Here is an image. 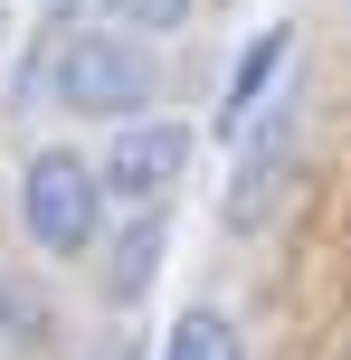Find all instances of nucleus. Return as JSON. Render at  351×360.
<instances>
[{
  "mask_svg": "<svg viewBox=\"0 0 351 360\" xmlns=\"http://www.w3.org/2000/svg\"><path fill=\"white\" fill-rule=\"evenodd\" d=\"M95 360H133V332H114V342H105V351H95Z\"/></svg>",
  "mask_w": 351,
  "mask_h": 360,
  "instance_id": "nucleus-10",
  "label": "nucleus"
},
{
  "mask_svg": "<svg viewBox=\"0 0 351 360\" xmlns=\"http://www.w3.org/2000/svg\"><path fill=\"white\" fill-rule=\"evenodd\" d=\"M181 171H190V124H124L114 152L95 162L114 209H162V199L181 190Z\"/></svg>",
  "mask_w": 351,
  "mask_h": 360,
  "instance_id": "nucleus-3",
  "label": "nucleus"
},
{
  "mask_svg": "<svg viewBox=\"0 0 351 360\" xmlns=\"http://www.w3.org/2000/svg\"><path fill=\"white\" fill-rule=\"evenodd\" d=\"M162 360H247V342H238L228 313H181L171 342H162Z\"/></svg>",
  "mask_w": 351,
  "mask_h": 360,
  "instance_id": "nucleus-7",
  "label": "nucleus"
},
{
  "mask_svg": "<svg viewBox=\"0 0 351 360\" xmlns=\"http://www.w3.org/2000/svg\"><path fill=\"white\" fill-rule=\"evenodd\" d=\"M95 218H105V180H95V162L38 152V162L19 171V228H29L38 256H86L95 247Z\"/></svg>",
  "mask_w": 351,
  "mask_h": 360,
  "instance_id": "nucleus-2",
  "label": "nucleus"
},
{
  "mask_svg": "<svg viewBox=\"0 0 351 360\" xmlns=\"http://www.w3.org/2000/svg\"><path fill=\"white\" fill-rule=\"evenodd\" d=\"M105 10V29H124V38H181L190 19H200V0H95Z\"/></svg>",
  "mask_w": 351,
  "mask_h": 360,
  "instance_id": "nucleus-8",
  "label": "nucleus"
},
{
  "mask_svg": "<svg viewBox=\"0 0 351 360\" xmlns=\"http://www.w3.org/2000/svg\"><path fill=\"white\" fill-rule=\"evenodd\" d=\"M285 76H295V29L276 19V29H257V38H247L238 76H228V95H219V133H228V143H238V133H247V124H257V114L285 95Z\"/></svg>",
  "mask_w": 351,
  "mask_h": 360,
  "instance_id": "nucleus-5",
  "label": "nucleus"
},
{
  "mask_svg": "<svg viewBox=\"0 0 351 360\" xmlns=\"http://www.w3.org/2000/svg\"><path fill=\"white\" fill-rule=\"evenodd\" d=\"M162 209H133V228H124V247H114L105 256V304H143V294H152V275H162Z\"/></svg>",
  "mask_w": 351,
  "mask_h": 360,
  "instance_id": "nucleus-6",
  "label": "nucleus"
},
{
  "mask_svg": "<svg viewBox=\"0 0 351 360\" xmlns=\"http://www.w3.org/2000/svg\"><path fill=\"white\" fill-rule=\"evenodd\" d=\"M285 180H295V105L276 95V124H247V162H238V180H228V199H219V218L238 237H257L266 218H276V199H285Z\"/></svg>",
  "mask_w": 351,
  "mask_h": 360,
  "instance_id": "nucleus-4",
  "label": "nucleus"
},
{
  "mask_svg": "<svg viewBox=\"0 0 351 360\" xmlns=\"http://www.w3.org/2000/svg\"><path fill=\"white\" fill-rule=\"evenodd\" d=\"M0 342H38V304L19 285H0Z\"/></svg>",
  "mask_w": 351,
  "mask_h": 360,
  "instance_id": "nucleus-9",
  "label": "nucleus"
},
{
  "mask_svg": "<svg viewBox=\"0 0 351 360\" xmlns=\"http://www.w3.org/2000/svg\"><path fill=\"white\" fill-rule=\"evenodd\" d=\"M48 86H57V105L86 114V124H143V105H152V57H143V38H124V29H86V38L57 48Z\"/></svg>",
  "mask_w": 351,
  "mask_h": 360,
  "instance_id": "nucleus-1",
  "label": "nucleus"
}]
</instances>
